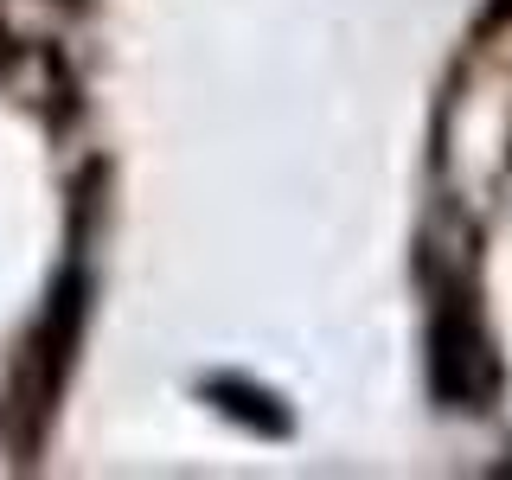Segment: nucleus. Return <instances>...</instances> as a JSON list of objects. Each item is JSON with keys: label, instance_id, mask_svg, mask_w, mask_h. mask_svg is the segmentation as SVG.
Listing matches in <instances>:
<instances>
[{"label": "nucleus", "instance_id": "obj_1", "mask_svg": "<svg viewBox=\"0 0 512 480\" xmlns=\"http://www.w3.org/2000/svg\"><path fill=\"white\" fill-rule=\"evenodd\" d=\"M429 378H436L442 404L474 410L493 391V352L480 333V314L468 295H442L436 301V327H429Z\"/></svg>", "mask_w": 512, "mask_h": 480}, {"label": "nucleus", "instance_id": "obj_2", "mask_svg": "<svg viewBox=\"0 0 512 480\" xmlns=\"http://www.w3.org/2000/svg\"><path fill=\"white\" fill-rule=\"evenodd\" d=\"M212 397H224V410L244 416V423H256L263 436H282V429H288V416H282V410H269V397H263V391H250V384L218 378V384H212Z\"/></svg>", "mask_w": 512, "mask_h": 480}, {"label": "nucleus", "instance_id": "obj_3", "mask_svg": "<svg viewBox=\"0 0 512 480\" xmlns=\"http://www.w3.org/2000/svg\"><path fill=\"white\" fill-rule=\"evenodd\" d=\"M0 58H7V32H0Z\"/></svg>", "mask_w": 512, "mask_h": 480}]
</instances>
